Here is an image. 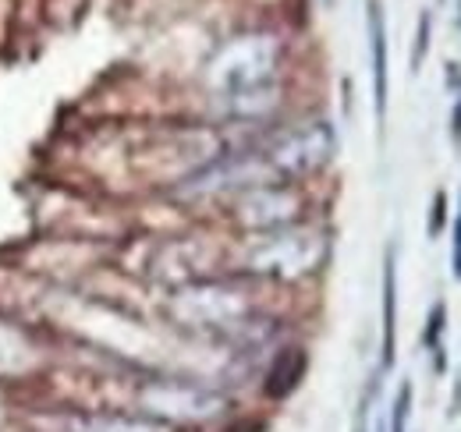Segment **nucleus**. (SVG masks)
<instances>
[{
	"instance_id": "11",
	"label": "nucleus",
	"mask_w": 461,
	"mask_h": 432,
	"mask_svg": "<svg viewBox=\"0 0 461 432\" xmlns=\"http://www.w3.org/2000/svg\"><path fill=\"white\" fill-rule=\"evenodd\" d=\"M451 238H455V276L461 280V213H458V220H455Z\"/></svg>"
},
{
	"instance_id": "8",
	"label": "nucleus",
	"mask_w": 461,
	"mask_h": 432,
	"mask_svg": "<svg viewBox=\"0 0 461 432\" xmlns=\"http://www.w3.org/2000/svg\"><path fill=\"white\" fill-rule=\"evenodd\" d=\"M440 333H444V305H433V316H429V326H426V333H422V344L437 351Z\"/></svg>"
},
{
	"instance_id": "12",
	"label": "nucleus",
	"mask_w": 461,
	"mask_h": 432,
	"mask_svg": "<svg viewBox=\"0 0 461 432\" xmlns=\"http://www.w3.org/2000/svg\"><path fill=\"white\" fill-rule=\"evenodd\" d=\"M451 131H455V142H461V100L458 110H455V121H451Z\"/></svg>"
},
{
	"instance_id": "4",
	"label": "nucleus",
	"mask_w": 461,
	"mask_h": 432,
	"mask_svg": "<svg viewBox=\"0 0 461 432\" xmlns=\"http://www.w3.org/2000/svg\"><path fill=\"white\" fill-rule=\"evenodd\" d=\"M68 432H171V426L149 415H117V411H93V415H68Z\"/></svg>"
},
{
	"instance_id": "10",
	"label": "nucleus",
	"mask_w": 461,
	"mask_h": 432,
	"mask_svg": "<svg viewBox=\"0 0 461 432\" xmlns=\"http://www.w3.org/2000/svg\"><path fill=\"white\" fill-rule=\"evenodd\" d=\"M426 47H429V14H422V22H419V50H415V64H419V57H426Z\"/></svg>"
},
{
	"instance_id": "1",
	"label": "nucleus",
	"mask_w": 461,
	"mask_h": 432,
	"mask_svg": "<svg viewBox=\"0 0 461 432\" xmlns=\"http://www.w3.org/2000/svg\"><path fill=\"white\" fill-rule=\"evenodd\" d=\"M142 408L157 422H203L221 411V397L188 382H153L142 393Z\"/></svg>"
},
{
	"instance_id": "2",
	"label": "nucleus",
	"mask_w": 461,
	"mask_h": 432,
	"mask_svg": "<svg viewBox=\"0 0 461 432\" xmlns=\"http://www.w3.org/2000/svg\"><path fill=\"white\" fill-rule=\"evenodd\" d=\"M334 131L327 128V124H309V128H302V131H294L288 135L277 149H274V166L281 170V174H291V177H302V174H309V170H320L323 163L334 157Z\"/></svg>"
},
{
	"instance_id": "7",
	"label": "nucleus",
	"mask_w": 461,
	"mask_h": 432,
	"mask_svg": "<svg viewBox=\"0 0 461 432\" xmlns=\"http://www.w3.org/2000/svg\"><path fill=\"white\" fill-rule=\"evenodd\" d=\"M408 411H411V386L402 382V390H398V397H394V408H391L387 432H404V426H408Z\"/></svg>"
},
{
	"instance_id": "9",
	"label": "nucleus",
	"mask_w": 461,
	"mask_h": 432,
	"mask_svg": "<svg viewBox=\"0 0 461 432\" xmlns=\"http://www.w3.org/2000/svg\"><path fill=\"white\" fill-rule=\"evenodd\" d=\"M444 216H447V195L437 192V199H433V220H429V234H433V238L444 230Z\"/></svg>"
},
{
	"instance_id": "3",
	"label": "nucleus",
	"mask_w": 461,
	"mask_h": 432,
	"mask_svg": "<svg viewBox=\"0 0 461 432\" xmlns=\"http://www.w3.org/2000/svg\"><path fill=\"white\" fill-rule=\"evenodd\" d=\"M366 22H369V50H373V104H376V121L384 128V117H387V29H384L380 0H369Z\"/></svg>"
},
{
	"instance_id": "5",
	"label": "nucleus",
	"mask_w": 461,
	"mask_h": 432,
	"mask_svg": "<svg viewBox=\"0 0 461 432\" xmlns=\"http://www.w3.org/2000/svg\"><path fill=\"white\" fill-rule=\"evenodd\" d=\"M394 351H398V263H394V248H387L384 256V369L394 365Z\"/></svg>"
},
{
	"instance_id": "13",
	"label": "nucleus",
	"mask_w": 461,
	"mask_h": 432,
	"mask_svg": "<svg viewBox=\"0 0 461 432\" xmlns=\"http://www.w3.org/2000/svg\"><path fill=\"white\" fill-rule=\"evenodd\" d=\"M376 432H387V426H384V422H380V426H376Z\"/></svg>"
},
{
	"instance_id": "6",
	"label": "nucleus",
	"mask_w": 461,
	"mask_h": 432,
	"mask_svg": "<svg viewBox=\"0 0 461 432\" xmlns=\"http://www.w3.org/2000/svg\"><path fill=\"white\" fill-rule=\"evenodd\" d=\"M302 373H305V351H298V347L281 351L277 362L267 373V397H274V400L288 397L291 390L302 382Z\"/></svg>"
}]
</instances>
